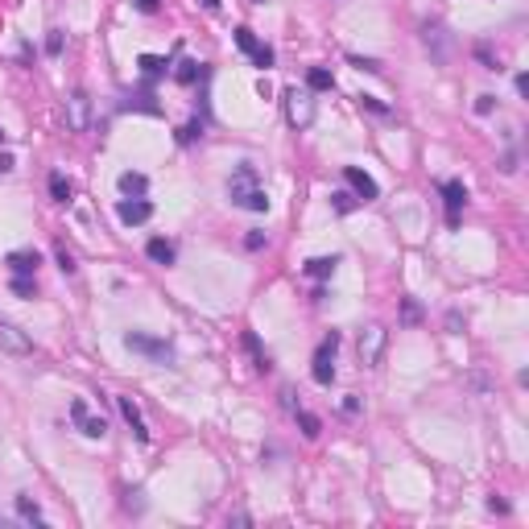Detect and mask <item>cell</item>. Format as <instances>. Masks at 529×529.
I'll return each instance as SVG.
<instances>
[{
	"mask_svg": "<svg viewBox=\"0 0 529 529\" xmlns=\"http://www.w3.org/2000/svg\"><path fill=\"white\" fill-rule=\"evenodd\" d=\"M13 294H17V298H33V294H38V282H33V277H13Z\"/></svg>",
	"mask_w": 529,
	"mask_h": 529,
	"instance_id": "cell-26",
	"label": "cell"
},
{
	"mask_svg": "<svg viewBox=\"0 0 529 529\" xmlns=\"http://www.w3.org/2000/svg\"><path fill=\"white\" fill-rule=\"evenodd\" d=\"M343 182H347L352 191L360 194V203H372V199L381 194V186H377V178H372V174H364L360 166H343Z\"/></svg>",
	"mask_w": 529,
	"mask_h": 529,
	"instance_id": "cell-7",
	"label": "cell"
},
{
	"mask_svg": "<svg viewBox=\"0 0 529 529\" xmlns=\"http://www.w3.org/2000/svg\"><path fill=\"white\" fill-rule=\"evenodd\" d=\"M282 104H286V121L294 124L298 133L314 124V96H311V87H286V91H282Z\"/></svg>",
	"mask_w": 529,
	"mask_h": 529,
	"instance_id": "cell-2",
	"label": "cell"
},
{
	"mask_svg": "<svg viewBox=\"0 0 529 529\" xmlns=\"http://www.w3.org/2000/svg\"><path fill=\"white\" fill-rule=\"evenodd\" d=\"M401 318H406V323H418V318H422V306H418L413 298H406V302H401Z\"/></svg>",
	"mask_w": 529,
	"mask_h": 529,
	"instance_id": "cell-31",
	"label": "cell"
},
{
	"mask_svg": "<svg viewBox=\"0 0 529 529\" xmlns=\"http://www.w3.org/2000/svg\"><path fill=\"white\" fill-rule=\"evenodd\" d=\"M199 137H203V121H191V124L178 128V141H182V145H194Z\"/></svg>",
	"mask_w": 529,
	"mask_h": 529,
	"instance_id": "cell-25",
	"label": "cell"
},
{
	"mask_svg": "<svg viewBox=\"0 0 529 529\" xmlns=\"http://www.w3.org/2000/svg\"><path fill=\"white\" fill-rule=\"evenodd\" d=\"M252 4H264V0H252Z\"/></svg>",
	"mask_w": 529,
	"mask_h": 529,
	"instance_id": "cell-41",
	"label": "cell"
},
{
	"mask_svg": "<svg viewBox=\"0 0 529 529\" xmlns=\"http://www.w3.org/2000/svg\"><path fill=\"white\" fill-rule=\"evenodd\" d=\"M442 203H447V223H451V228H459V211L467 207V186H463L459 178L442 182Z\"/></svg>",
	"mask_w": 529,
	"mask_h": 529,
	"instance_id": "cell-9",
	"label": "cell"
},
{
	"mask_svg": "<svg viewBox=\"0 0 529 529\" xmlns=\"http://www.w3.org/2000/svg\"><path fill=\"white\" fill-rule=\"evenodd\" d=\"M236 46H240L244 54H252V50H257V38H252V29H248V25H240V29H236Z\"/></svg>",
	"mask_w": 529,
	"mask_h": 529,
	"instance_id": "cell-27",
	"label": "cell"
},
{
	"mask_svg": "<svg viewBox=\"0 0 529 529\" xmlns=\"http://www.w3.org/2000/svg\"><path fill=\"white\" fill-rule=\"evenodd\" d=\"M116 216H121V223H128V228H137V223H149V216H153V203L149 199H124L121 207H116Z\"/></svg>",
	"mask_w": 529,
	"mask_h": 529,
	"instance_id": "cell-11",
	"label": "cell"
},
{
	"mask_svg": "<svg viewBox=\"0 0 529 529\" xmlns=\"http://www.w3.org/2000/svg\"><path fill=\"white\" fill-rule=\"evenodd\" d=\"M137 67H141V74L149 79V83H153V79H162V74L169 71V62H166V58H157V54H141V58H137Z\"/></svg>",
	"mask_w": 529,
	"mask_h": 529,
	"instance_id": "cell-16",
	"label": "cell"
},
{
	"mask_svg": "<svg viewBox=\"0 0 529 529\" xmlns=\"http://www.w3.org/2000/svg\"><path fill=\"white\" fill-rule=\"evenodd\" d=\"M252 62H257L261 71H269V67H273V50L264 46V42H257V50H252Z\"/></svg>",
	"mask_w": 529,
	"mask_h": 529,
	"instance_id": "cell-28",
	"label": "cell"
},
{
	"mask_svg": "<svg viewBox=\"0 0 529 529\" xmlns=\"http://www.w3.org/2000/svg\"><path fill=\"white\" fill-rule=\"evenodd\" d=\"M133 4H137L141 13H157V4H162V0H133Z\"/></svg>",
	"mask_w": 529,
	"mask_h": 529,
	"instance_id": "cell-37",
	"label": "cell"
},
{
	"mask_svg": "<svg viewBox=\"0 0 529 529\" xmlns=\"http://www.w3.org/2000/svg\"><path fill=\"white\" fill-rule=\"evenodd\" d=\"M294 418H298V426H302V434H306V438H318L323 422H318L314 413H306V409H294Z\"/></svg>",
	"mask_w": 529,
	"mask_h": 529,
	"instance_id": "cell-22",
	"label": "cell"
},
{
	"mask_svg": "<svg viewBox=\"0 0 529 529\" xmlns=\"http://www.w3.org/2000/svg\"><path fill=\"white\" fill-rule=\"evenodd\" d=\"M244 347L252 352V364H257V372H269V368H273V356H269L261 343H257V335H252V331H244Z\"/></svg>",
	"mask_w": 529,
	"mask_h": 529,
	"instance_id": "cell-18",
	"label": "cell"
},
{
	"mask_svg": "<svg viewBox=\"0 0 529 529\" xmlns=\"http://www.w3.org/2000/svg\"><path fill=\"white\" fill-rule=\"evenodd\" d=\"M203 9H207V13H216V9H219V0H203Z\"/></svg>",
	"mask_w": 529,
	"mask_h": 529,
	"instance_id": "cell-39",
	"label": "cell"
},
{
	"mask_svg": "<svg viewBox=\"0 0 529 529\" xmlns=\"http://www.w3.org/2000/svg\"><path fill=\"white\" fill-rule=\"evenodd\" d=\"M116 409H121V418L133 426V434H137V442H149V430H145V418L141 409L133 406V397H116Z\"/></svg>",
	"mask_w": 529,
	"mask_h": 529,
	"instance_id": "cell-12",
	"label": "cell"
},
{
	"mask_svg": "<svg viewBox=\"0 0 529 529\" xmlns=\"http://www.w3.org/2000/svg\"><path fill=\"white\" fill-rule=\"evenodd\" d=\"M331 207H335L339 216H347V211H356V207H360V199H356V194H347V191H335V194H331Z\"/></svg>",
	"mask_w": 529,
	"mask_h": 529,
	"instance_id": "cell-23",
	"label": "cell"
},
{
	"mask_svg": "<svg viewBox=\"0 0 529 529\" xmlns=\"http://www.w3.org/2000/svg\"><path fill=\"white\" fill-rule=\"evenodd\" d=\"M87 121H91V99L83 91H71L67 96V124H71V133H87Z\"/></svg>",
	"mask_w": 529,
	"mask_h": 529,
	"instance_id": "cell-8",
	"label": "cell"
},
{
	"mask_svg": "<svg viewBox=\"0 0 529 529\" xmlns=\"http://www.w3.org/2000/svg\"><path fill=\"white\" fill-rule=\"evenodd\" d=\"M13 169V153H0V174H9Z\"/></svg>",
	"mask_w": 529,
	"mask_h": 529,
	"instance_id": "cell-38",
	"label": "cell"
},
{
	"mask_svg": "<svg viewBox=\"0 0 529 529\" xmlns=\"http://www.w3.org/2000/svg\"><path fill=\"white\" fill-rule=\"evenodd\" d=\"M50 194H54V203H71L74 186L62 178V174H50Z\"/></svg>",
	"mask_w": 529,
	"mask_h": 529,
	"instance_id": "cell-21",
	"label": "cell"
},
{
	"mask_svg": "<svg viewBox=\"0 0 529 529\" xmlns=\"http://www.w3.org/2000/svg\"><path fill=\"white\" fill-rule=\"evenodd\" d=\"M492 108H496V96H480V99H476V112H480V116H488Z\"/></svg>",
	"mask_w": 529,
	"mask_h": 529,
	"instance_id": "cell-34",
	"label": "cell"
},
{
	"mask_svg": "<svg viewBox=\"0 0 529 529\" xmlns=\"http://www.w3.org/2000/svg\"><path fill=\"white\" fill-rule=\"evenodd\" d=\"M385 343H389V331L381 327V323H372V327L360 335V364H364V368H377V364H381Z\"/></svg>",
	"mask_w": 529,
	"mask_h": 529,
	"instance_id": "cell-5",
	"label": "cell"
},
{
	"mask_svg": "<svg viewBox=\"0 0 529 529\" xmlns=\"http://www.w3.org/2000/svg\"><path fill=\"white\" fill-rule=\"evenodd\" d=\"M228 199L236 203V207H244V211H269V194H264L261 186V174H257V166H236L232 169V178H228Z\"/></svg>",
	"mask_w": 529,
	"mask_h": 529,
	"instance_id": "cell-1",
	"label": "cell"
},
{
	"mask_svg": "<svg viewBox=\"0 0 529 529\" xmlns=\"http://www.w3.org/2000/svg\"><path fill=\"white\" fill-rule=\"evenodd\" d=\"M58 269H62V273H74V257L67 248H58Z\"/></svg>",
	"mask_w": 529,
	"mask_h": 529,
	"instance_id": "cell-33",
	"label": "cell"
},
{
	"mask_svg": "<svg viewBox=\"0 0 529 529\" xmlns=\"http://www.w3.org/2000/svg\"><path fill=\"white\" fill-rule=\"evenodd\" d=\"M145 257H149L153 264H174V257H178V252H174V244H169L166 236H153V240L145 244Z\"/></svg>",
	"mask_w": 529,
	"mask_h": 529,
	"instance_id": "cell-14",
	"label": "cell"
},
{
	"mask_svg": "<svg viewBox=\"0 0 529 529\" xmlns=\"http://www.w3.org/2000/svg\"><path fill=\"white\" fill-rule=\"evenodd\" d=\"M46 54H50V58H58V54H62V29H50V38H46Z\"/></svg>",
	"mask_w": 529,
	"mask_h": 529,
	"instance_id": "cell-29",
	"label": "cell"
},
{
	"mask_svg": "<svg viewBox=\"0 0 529 529\" xmlns=\"http://www.w3.org/2000/svg\"><path fill=\"white\" fill-rule=\"evenodd\" d=\"M0 141H4V128H0Z\"/></svg>",
	"mask_w": 529,
	"mask_h": 529,
	"instance_id": "cell-40",
	"label": "cell"
},
{
	"mask_svg": "<svg viewBox=\"0 0 529 529\" xmlns=\"http://www.w3.org/2000/svg\"><path fill=\"white\" fill-rule=\"evenodd\" d=\"M116 186H121L124 199H141V194L149 191V178H145V174H137V169H124L121 178H116Z\"/></svg>",
	"mask_w": 529,
	"mask_h": 529,
	"instance_id": "cell-13",
	"label": "cell"
},
{
	"mask_svg": "<svg viewBox=\"0 0 529 529\" xmlns=\"http://www.w3.org/2000/svg\"><path fill=\"white\" fill-rule=\"evenodd\" d=\"M282 406H286L289 413H294V409H298V401H294V389H282Z\"/></svg>",
	"mask_w": 529,
	"mask_h": 529,
	"instance_id": "cell-36",
	"label": "cell"
},
{
	"mask_svg": "<svg viewBox=\"0 0 529 529\" xmlns=\"http://www.w3.org/2000/svg\"><path fill=\"white\" fill-rule=\"evenodd\" d=\"M4 264H9V273H13V277H33V273H38V264H42V257H38V248H17V252H9V257H4Z\"/></svg>",
	"mask_w": 529,
	"mask_h": 529,
	"instance_id": "cell-10",
	"label": "cell"
},
{
	"mask_svg": "<svg viewBox=\"0 0 529 529\" xmlns=\"http://www.w3.org/2000/svg\"><path fill=\"white\" fill-rule=\"evenodd\" d=\"M335 347H339V331H331V335L318 343V352H314V360H311V377H314V385H331L335 381Z\"/></svg>",
	"mask_w": 529,
	"mask_h": 529,
	"instance_id": "cell-3",
	"label": "cell"
},
{
	"mask_svg": "<svg viewBox=\"0 0 529 529\" xmlns=\"http://www.w3.org/2000/svg\"><path fill=\"white\" fill-rule=\"evenodd\" d=\"M124 347H128V352H141V356H149L153 364H169V360H174V347H169L166 339L141 335V331H128V335H124Z\"/></svg>",
	"mask_w": 529,
	"mask_h": 529,
	"instance_id": "cell-4",
	"label": "cell"
},
{
	"mask_svg": "<svg viewBox=\"0 0 529 529\" xmlns=\"http://www.w3.org/2000/svg\"><path fill=\"white\" fill-rule=\"evenodd\" d=\"M74 426L87 434V438H104V434H108V422H104V418H91V413H83Z\"/></svg>",
	"mask_w": 529,
	"mask_h": 529,
	"instance_id": "cell-20",
	"label": "cell"
},
{
	"mask_svg": "<svg viewBox=\"0 0 529 529\" xmlns=\"http://www.w3.org/2000/svg\"><path fill=\"white\" fill-rule=\"evenodd\" d=\"M360 108H368V112H377V116H389V104H381L377 96H360Z\"/></svg>",
	"mask_w": 529,
	"mask_h": 529,
	"instance_id": "cell-30",
	"label": "cell"
},
{
	"mask_svg": "<svg viewBox=\"0 0 529 529\" xmlns=\"http://www.w3.org/2000/svg\"><path fill=\"white\" fill-rule=\"evenodd\" d=\"M203 62H194V58H182V62H178V71H174V79H178V83H182V87H191V83H199V79H203Z\"/></svg>",
	"mask_w": 529,
	"mask_h": 529,
	"instance_id": "cell-17",
	"label": "cell"
},
{
	"mask_svg": "<svg viewBox=\"0 0 529 529\" xmlns=\"http://www.w3.org/2000/svg\"><path fill=\"white\" fill-rule=\"evenodd\" d=\"M335 264H339V257H311V261L302 264V273H306V277H314V282H323V277H331V273H335Z\"/></svg>",
	"mask_w": 529,
	"mask_h": 529,
	"instance_id": "cell-15",
	"label": "cell"
},
{
	"mask_svg": "<svg viewBox=\"0 0 529 529\" xmlns=\"http://www.w3.org/2000/svg\"><path fill=\"white\" fill-rule=\"evenodd\" d=\"M306 87H311V91H331L335 79H331L327 67H311V71H306Z\"/></svg>",
	"mask_w": 529,
	"mask_h": 529,
	"instance_id": "cell-19",
	"label": "cell"
},
{
	"mask_svg": "<svg viewBox=\"0 0 529 529\" xmlns=\"http://www.w3.org/2000/svg\"><path fill=\"white\" fill-rule=\"evenodd\" d=\"M244 248H252V252L264 248V232H248V236H244Z\"/></svg>",
	"mask_w": 529,
	"mask_h": 529,
	"instance_id": "cell-35",
	"label": "cell"
},
{
	"mask_svg": "<svg viewBox=\"0 0 529 529\" xmlns=\"http://www.w3.org/2000/svg\"><path fill=\"white\" fill-rule=\"evenodd\" d=\"M17 513H21L25 521H42V508H38V501H29V496H17Z\"/></svg>",
	"mask_w": 529,
	"mask_h": 529,
	"instance_id": "cell-24",
	"label": "cell"
},
{
	"mask_svg": "<svg viewBox=\"0 0 529 529\" xmlns=\"http://www.w3.org/2000/svg\"><path fill=\"white\" fill-rule=\"evenodd\" d=\"M0 352H9V356H29V352H33V339L25 335L21 327H13V323L0 318Z\"/></svg>",
	"mask_w": 529,
	"mask_h": 529,
	"instance_id": "cell-6",
	"label": "cell"
},
{
	"mask_svg": "<svg viewBox=\"0 0 529 529\" xmlns=\"http://www.w3.org/2000/svg\"><path fill=\"white\" fill-rule=\"evenodd\" d=\"M352 67H360V71H381V62H377V58H360V54H352Z\"/></svg>",
	"mask_w": 529,
	"mask_h": 529,
	"instance_id": "cell-32",
	"label": "cell"
}]
</instances>
